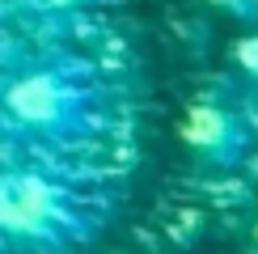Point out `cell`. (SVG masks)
Wrapping results in <instances>:
<instances>
[{
    "label": "cell",
    "mask_w": 258,
    "mask_h": 254,
    "mask_svg": "<svg viewBox=\"0 0 258 254\" xmlns=\"http://www.w3.org/2000/svg\"><path fill=\"white\" fill-rule=\"evenodd\" d=\"M224 17L241 21V26H258V0H212Z\"/></svg>",
    "instance_id": "obj_6"
},
{
    "label": "cell",
    "mask_w": 258,
    "mask_h": 254,
    "mask_svg": "<svg viewBox=\"0 0 258 254\" xmlns=\"http://www.w3.org/2000/svg\"><path fill=\"white\" fill-rule=\"evenodd\" d=\"M233 64H237L250 81H258V26H250L237 42H233Z\"/></svg>",
    "instance_id": "obj_4"
},
{
    "label": "cell",
    "mask_w": 258,
    "mask_h": 254,
    "mask_svg": "<svg viewBox=\"0 0 258 254\" xmlns=\"http://www.w3.org/2000/svg\"><path fill=\"white\" fill-rule=\"evenodd\" d=\"M250 254H258V225H254V241H250Z\"/></svg>",
    "instance_id": "obj_7"
},
{
    "label": "cell",
    "mask_w": 258,
    "mask_h": 254,
    "mask_svg": "<svg viewBox=\"0 0 258 254\" xmlns=\"http://www.w3.org/2000/svg\"><path fill=\"white\" fill-rule=\"evenodd\" d=\"M38 13L47 17H68V13H85V9H98L102 0H30Z\"/></svg>",
    "instance_id": "obj_5"
},
{
    "label": "cell",
    "mask_w": 258,
    "mask_h": 254,
    "mask_svg": "<svg viewBox=\"0 0 258 254\" xmlns=\"http://www.w3.org/2000/svg\"><path fill=\"white\" fill-rule=\"evenodd\" d=\"M182 144L208 165L233 169L250 148V127L224 102H195L182 114Z\"/></svg>",
    "instance_id": "obj_3"
},
{
    "label": "cell",
    "mask_w": 258,
    "mask_h": 254,
    "mask_svg": "<svg viewBox=\"0 0 258 254\" xmlns=\"http://www.w3.org/2000/svg\"><path fill=\"white\" fill-rule=\"evenodd\" d=\"M0 114L13 132L47 144H85L106 123V89L81 59L47 55L0 85Z\"/></svg>",
    "instance_id": "obj_1"
},
{
    "label": "cell",
    "mask_w": 258,
    "mask_h": 254,
    "mask_svg": "<svg viewBox=\"0 0 258 254\" xmlns=\"http://www.w3.org/2000/svg\"><path fill=\"white\" fill-rule=\"evenodd\" d=\"M89 195L34 165L0 169V241L17 254H68L98 229Z\"/></svg>",
    "instance_id": "obj_2"
}]
</instances>
